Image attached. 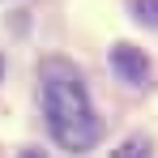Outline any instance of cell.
<instances>
[{
  "label": "cell",
  "mask_w": 158,
  "mask_h": 158,
  "mask_svg": "<svg viewBox=\"0 0 158 158\" xmlns=\"http://www.w3.org/2000/svg\"><path fill=\"white\" fill-rule=\"evenodd\" d=\"M111 69L128 81V85H145V77H150V60H145L141 47H132V43H115V47H111Z\"/></svg>",
  "instance_id": "obj_2"
},
{
  "label": "cell",
  "mask_w": 158,
  "mask_h": 158,
  "mask_svg": "<svg viewBox=\"0 0 158 158\" xmlns=\"http://www.w3.org/2000/svg\"><path fill=\"white\" fill-rule=\"evenodd\" d=\"M22 158H47L43 150H22Z\"/></svg>",
  "instance_id": "obj_5"
},
{
  "label": "cell",
  "mask_w": 158,
  "mask_h": 158,
  "mask_svg": "<svg viewBox=\"0 0 158 158\" xmlns=\"http://www.w3.org/2000/svg\"><path fill=\"white\" fill-rule=\"evenodd\" d=\"M132 13H137V22H141V26H154V30H158V0H137V4H132Z\"/></svg>",
  "instance_id": "obj_4"
},
{
  "label": "cell",
  "mask_w": 158,
  "mask_h": 158,
  "mask_svg": "<svg viewBox=\"0 0 158 158\" xmlns=\"http://www.w3.org/2000/svg\"><path fill=\"white\" fill-rule=\"evenodd\" d=\"M0 73H4V60H0Z\"/></svg>",
  "instance_id": "obj_6"
},
{
  "label": "cell",
  "mask_w": 158,
  "mask_h": 158,
  "mask_svg": "<svg viewBox=\"0 0 158 158\" xmlns=\"http://www.w3.org/2000/svg\"><path fill=\"white\" fill-rule=\"evenodd\" d=\"M111 158H150V141H145V137H128Z\"/></svg>",
  "instance_id": "obj_3"
},
{
  "label": "cell",
  "mask_w": 158,
  "mask_h": 158,
  "mask_svg": "<svg viewBox=\"0 0 158 158\" xmlns=\"http://www.w3.org/2000/svg\"><path fill=\"white\" fill-rule=\"evenodd\" d=\"M39 90H43V115H47V128L52 137L64 145V150H90L98 137H103V124L90 107V94H85V81L81 73L60 60V56H47L39 64Z\"/></svg>",
  "instance_id": "obj_1"
}]
</instances>
